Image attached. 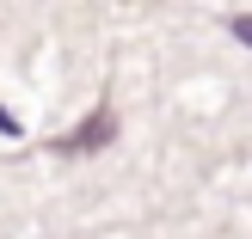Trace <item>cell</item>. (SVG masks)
<instances>
[{
	"label": "cell",
	"instance_id": "cell-1",
	"mask_svg": "<svg viewBox=\"0 0 252 239\" xmlns=\"http://www.w3.org/2000/svg\"><path fill=\"white\" fill-rule=\"evenodd\" d=\"M111 129H117V117H111V105H98L93 110V123H80V129H68V135H62V154H93V147H105V135Z\"/></svg>",
	"mask_w": 252,
	"mask_h": 239
},
{
	"label": "cell",
	"instance_id": "cell-2",
	"mask_svg": "<svg viewBox=\"0 0 252 239\" xmlns=\"http://www.w3.org/2000/svg\"><path fill=\"white\" fill-rule=\"evenodd\" d=\"M228 31L240 37V43H252V12H240V19H228Z\"/></svg>",
	"mask_w": 252,
	"mask_h": 239
}]
</instances>
